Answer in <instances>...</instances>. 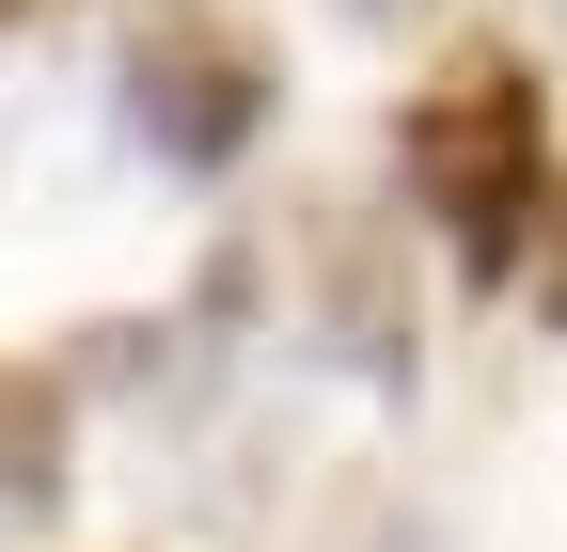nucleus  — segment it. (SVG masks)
Returning a JSON list of instances; mask_svg holds the SVG:
<instances>
[{
    "label": "nucleus",
    "mask_w": 567,
    "mask_h": 552,
    "mask_svg": "<svg viewBox=\"0 0 567 552\" xmlns=\"http://www.w3.org/2000/svg\"><path fill=\"white\" fill-rule=\"evenodd\" d=\"M394 159L425 190V222H442V253L473 285H505L520 237H536V205H551V95H536V63L520 48H457L442 80L410 95Z\"/></svg>",
    "instance_id": "obj_1"
},
{
    "label": "nucleus",
    "mask_w": 567,
    "mask_h": 552,
    "mask_svg": "<svg viewBox=\"0 0 567 552\" xmlns=\"http://www.w3.org/2000/svg\"><path fill=\"white\" fill-rule=\"evenodd\" d=\"M126 126L158 143V174H237L252 126H268V48L205 0H158L126 32Z\"/></svg>",
    "instance_id": "obj_2"
},
{
    "label": "nucleus",
    "mask_w": 567,
    "mask_h": 552,
    "mask_svg": "<svg viewBox=\"0 0 567 552\" xmlns=\"http://www.w3.org/2000/svg\"><path fill=\"white\" fill-rule=\"evenodd\" d=\"M63 505V379H0V521Z\"/></svg>",
    "instance_id": "obj_3"
},
{
    "label": "nucleus",
    "mask_w": 567,
    "mask_h": 552,
    "mask_svg": "<svg viewBox=\"0 0 567 552\" xmlns=\"http://www.w3.org/2000/svg\"><path fill=\"white\" fill-rule=\"evenodd\" d=\"M536 316H551V331H567V190H551V205H536Z\"/></svg>",
    "instance_id": "obj_4"
},
{
    "label": "nucleus",
    "mask_w": 567,
    "mask_h": 552,
    "mask_svg": "<svg viewBox=\"0 0 567 552\" xmlns=\"http://www.w3.org/2000/svg\"><path fill=\"white\" fill-rule=\"evenodd\" d=\"M48 17H63V0H0V32H48Z\"/></svg>",
    "instance_id": "obj_5"
},
{
    "label": "nucleus",
    "mask_w": 567,
    "mask_h": 552,
    "mask_svg": "<svg viewBox=\"0 0 567 552\" xmlns=\"http://www.w3.org/2000/svg\"><path fill=\"white\" fill-rule=\"evenodd\" d=\"M347 17H410V0H347Z\"/></svg>",
    "instance_id": "obj_6"
}]
</instances>
